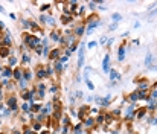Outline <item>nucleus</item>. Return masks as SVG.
Masks as SVG:
<instances>
[{"label":"nucleus","instance_id":"obj_5","mask_svg":"<svg viewBox=\"0 0 157 134\" xmlns=\"http://www.w3.org/2000/svg\"><path fill=\"white\" fill-rule=\"evenodd\" d=\"M82 59H84V52H82V50H79V67L82 66Z\"/></svg>","mask_w":157,"mask_h":134},{"label":"nucleus","instance_id":"obj_1","mask_svg":"<svg viewBox=\"0 0 157 134\" xmlns=\"http://www.w3.org/2000/svg\"><path fill=\"white\" fill-rule=\"evenodd\" d=\"M125 58V50H124V47H121L119 49V61H122Z\"/></svg>","mask_w":157,"mask_h":134},{"label":"nucleus","instance_id":"obj_9","mask_svg":"<svg viewBox=\"0 0 157 134\" xmlns=\"http://www.w3.org/2000/svg\"><path fill=\"white\" fill-rule=\"evenodd\" d=\"M9 64H15V58H11L9 59Z\"/></svg>","mask_w":157,"mask_h":134},{"label":"nucleus","instance_id":"obj_8","mask_svg":"<svg viewBox=\"0 0 157 134\" xmlns=\"http://www.w3.org/2000/svg\"><path fill=\"white\" fill-rule=\"evenodd\" d=\"M9 105H11L12 108L15 107V99H14V98H12V99H9Z\"/></svg>","mask_w":157,"mask_h":134},{"label":"nucleus","instance_id":"obj_6","mask_svg":"<svg viewBox=\"0 0 157 134\" xmlns=\"http://www.w3.org/2000/svg\"><path fill=\"white\" fill-rule=\"evenodd\" d=\"M58 55H59V52H58V50H53L52 53H51V56H49V58H51V59H55Z\"/></svg>","mask_w":157,"mask_h":134},{"label":"nucleus","instance_id":"obj_4","mask_svg":"<svg viewBox=\"0 0 157 134\" xmlns=\"http://www.w3.org/2000/svg\"><path fill=\"white\" fill-rule=\"evenodd\" d=\"M108 59H110V58H108V55H107L104 58V70H108Z\"/></svg>","mask_w":157,"mask_h":134},{"label":"nucleus","instance_id":"obj_10","mask_svg":"<svg viewBox=\"0 0 157 134\" xmlns=\"http://www.w3.org/2000/svg\"><path fill=\"white\" fill-rule=\"evenodd\" d=\"M131 99H133V101H136V99H137V94H134V93H133V94H131Z\"/></svg>","mask_w":157,"mask_h":134},{"label":"nucleus","instance_id":"obj_2","mask_svg":"<svg viewBox=\"0 0 157 134\" xmlns=\"http://www.w3.org/2000/svg\"><path fill=\"white\" fill-rule=\"evenodd\" d=\"M8 53H9L8 47H2V49H0V55H2V56H8Z\"/></svg>","mask_w":157,"mask_h":134},{"label":"nucleus","instance_id":"obj_3","mask_svg":"<svg viewBox=\"0 0 157 134\" xmlns=\"http://www.w3.org/2000/svg\"><path fill=\"white\" fill-rule=\"evenodd\" d=\"M26 41H28L31 46H34L35 43H37V40H35V38H32V37H28V38H26Z\"/></svg>","mask_w":157,"mask_h":134},{"label":"nucleus","instance_id":"obj_11","mask_svg":"<svg viewBox=\"0 0 157 134\" xmlns=\"http://www.w3.org/2000/svg\"><path fill=\"white\" fill-rule=\"evenodd\" d=\"M95 46H96V43H95V41H92V43H89V47H95Z\"/></svg>","mask_w":157,"mask_h":134},{"label":"nucleus","instance_id":"obj_7","mask_svg":"<svg viewBox=\"0 0 157 134\" xmlns=\"http://www.w3.org/2000/svg\"><path fill=\"white\" fill-rule=\"evenodd\" d=\"M98 25H99V23H98V21H96V23H92V25H90V26H89V32H90V31H92V29H93V28H95V26H98Z\"/></svg>","mask_w":157,"mask_h":134}]
</instances>
